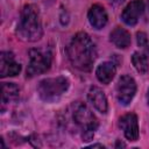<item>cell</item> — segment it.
Segmentation results:
<instances>
[{
  "label": "cell",
  "mask_w": 149,
  "mask_h": 149,
  "mask_svg": "<svg viewBox=\"0 0 149 149\" xmlns=\"http://www.w3.org/2000/svg\"><path fill=\"white\" fill-rule=\"evenodd\" d=\"M133 65L140 73H147L148 71V59L143 54L140 52H134L132 57Z\"/></svg>",
  "instance_id": "obj_15"
},
{
  "label": "cell",
  "mask_w": 149,
  "mask_h": 149,
  "mask_svg": "<svg viewBox=\"0 0 149 149\" xmlns=\"http://www.w3.org/2000/svg\"><path fill=\"white\" fill-rule=\"evenodd\" d=\"M20 90L14 83H2V104H7L9 101H14L19 98Z\"/></svg>",
  "instance_id": "obj_14"
},
{
  "label": "cell",
  "mask_w": 149,
  "mask_h": 149,
  "mask_svg": "<svg viewBox=\"0 0 149 149\" xmlns=\"http://www.w3.org/2000/svg\"><path fill=\"white\" fill-rule=\"evenodd\" d=\"M87 17H88L91 26L95 29L104 28L107 23V20H108V16H107L105 8L98 3L91 6V8L88 9V13H87Z\"/></svg>",
  "instance_id": "obj_10"
},
{
  "label": "cell",
  "mask_w": 149,
  "mask_h": 149,
  "mask_svg": "<svg viewBox=\"0 0 149 149\" xmlns=\"http://www.w3.org/2000/svg\"><path fill=\"white\" fill-rule=\"evenodd\" d=\"M147 99H148V105H149V90H148V95H147Z\"/></svg>",
  "instance_id": "obj_18"
},
{
  "label": "cell",
  "mask_w": 149,
  "mask_h": 149,
  "mask_svg": "<svg viewBox=\"0 0 149 149\" xmlns=\"http://www.w3.org/2000/svg\"><path fill=\"white\" fill-rule=\"evenodd\" d=\"M144 10V3L142 0L130 1L122 10L121 19L127 26H135Z\"/></svg>",
  "instance_id": "obj_7"
},
{
  "label": "cell",
  "mask_w": 149,
  "mask_h": 149,
  "mask_svg": "<svg viewBox=\"0 0 149 149\" xmlns=\"http://www.w3.org/2000/svg\"><path fill=\"white\" fill-rule=\"evenodd\" d=\"M115 147H116V148H118V147H126V144H125V143H122V142H120V141H118Z\"/></svg>",
  "instance_id": "obj_17"
},
{
  "label": "cell",
  "mask_w": 149,
  "mask_h": 149,
  "mask_svg": "<svg viewBox=\"0 0 149 149\" xmlns=\"http://www.w3.org/2000/svg\"><path fill=\"white\" fill-rule=\"evenodd\" d=\"M136 36H137V44H139L140 47H144V45L147 44V42H148L147 35H146L144 33L140 31V33L136 34Z\"/></svg>",
  "instance_id": "obj_16"
},
{
  "label": "cell",
  "mask_w": 149,
  "mask_h": 149,
  "mask_svg": "<svg viewBox=\"0 0 149 149\" xmlns=\"http://www.w3.org/2000/svg\"><path fill=\"white\" fill-rule=\"evenodd\" d=\"M72 118L74 123L80 128L84 141H91L94 136V132L98 128V120L90 108L84 104H77L74 106Z\"/></svg>",
  "instance_id": "obj_4"
},
{
  "label": "cell",
  "mask_w": 149,
  "mask_h": 149,
  "mask_svg": "<svg viewBox=\"0 0 149 149\" xmlns=\"http://www.w3.org/2000/svg\"><path fill=\"white\" fill-rule=\"evenodd\" d=\"M119 126L122 128L125 136L129 141H136L139 139V123L137 116L134 113L125 114L119 120Z\"/></svg>",
  "instance_id": "obj_9"
},
{
  "label": "cell",
  "mask_w": 149,
  "mask_h": 149,
  "mask_svg": "<svg viewBox=\"0 0 149 149\" xmlns=\"http://www.w3.org/2000/svg\"><path fill=\"white\" fill-rule=\"evenodd\" d=\"M115 92L119 102L121 105H128L136 93V83L134 78L128 74L121 76L118 80Z\"/></svg>",
  "instance_id": "obj_6"
},
{
  "label": "cell",
  "mask_w": 149,
  "mask_h": 149,
  "mask_svg": "<svg viewBox=\"0 0 149 149\" xmlns=\"http://www.w3.org/2000/svg\"><path fill=\"white\" fill-rule=\"evenodd\" d=\"M51 65V54L48 50L31 49L29 51V64L27 68V76L34 77L44 73Z\"/></svg>",
  "instance_id": "obj_5"
},
{
  "label": "cell",
  "mask_w": 149,
  "mask_h": 149,
  "mask_svg": "<svg viewBox=\"0 0 149 149\" xmlns=\"http://www.w3.org/2000/svg\"><path fill=\"white\" fill-rule=\"evenodd\" d=\"M87 98H88V101L93 105V107L97 111H99L100 113L107 112V108H108L107 98L101 88H99L97 86H92L87 93Z\"/></svg>",
  "instance_id": "obj_11"
},
{
  "label": "cell",
  "mask_w": 149,
  "mask_h": 149,
  "mask_svg": "<svg viewBox=\"0 0 149 149\" xmlns=\"http://www.w3.org/2000/svg\"><path fill=\"white\" fill-rule=\"evenodd\" d=\"M43 29L38 8L35 5H26L21 12L17 26V35L28 42H36L42 37Z\"/></svg>",
  "instance_id": "obj_2"
},
{
  "label": "cell",
  "mask_w": 149,
  "mask_h": 149,
  "mask_svg": "<svg viewBox=\"0 0 149 149\" xmlns=\"http://www.w3.org/2000/svg\"><path fill=\"white\" fill-rule=\"evenodd\" d=\"M69 85V79L62 76L56 78H45L38 83L37 93L43 101L55 102L66 92Z\"/></svg>",
  "instance_id": "obj_3"
},
{
  "label": "cell",
  "mask_w": 149,
  "mask_h": 149,
  "mask_svg": "<svg viewBox=\"0 0 149 149\" xmlns=\"http://www.w3.org/2000/svg\"><path fill=\"white\" fill-rule=\"evenodd\" d=\"M111 41L113 42V44L120 49H126L129 47L132 38H130V34L121 27H116L112 30L111 33Z\"/></svg>",
  "instance_id": "obj_12"
},
{
  "label": "cell",
  "mask_w": 149,
  "mask_h": 149,
  "mask_svg": "<svg viewBox=\"0 0 149 149\" xmlns=\"http://www.w3.org/2000/svg\"><path fill=\"white\" fill-rule=\"evenodd\" d=\"M66 54L71 64L80 71H90L97 58V50L91 37L84 33H77L70 41Z\"/></svg>",
  "instance_id": "obj_1"
},
{
  "label": "cell",
  "mask_w": 149,
  "mask_h": 149,
  "mask_svg": "<svg viewBox=\"0 0 149 149\" xmlns=\"http://www.w3.org/2000/svg\"><path fill=\"white\" fill-rule=\"evenodd\" d=\"M115 72H116V69L112 62H104L97 68L95 74L100 83L109 84L112 81V79L114 78Z\"/></svg>",
  "instance_id": "obj_13"
},
{
  "label": "cell",
  "mask_w": 149,
  "mask_h": 149,
  "mask_svg": "<svg viewBox=\"0 0 149 149\" xmlns=\"http://www.w3.org/2000/svg\"><path fill=\"white\" fill-rule=\"evenodd\" d=\"M21 71V65L14 61V55L9 51L1 52L0 56V76L5 77H14L19 74Z\"/></svg>",
  "instance_id": "obj_8"
}]
</instances>
